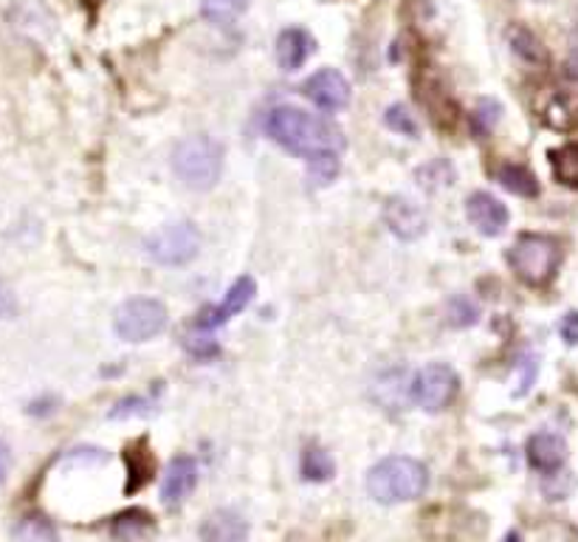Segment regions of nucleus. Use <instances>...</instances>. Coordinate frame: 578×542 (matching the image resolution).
Returning a JSON list of instances; mask_svg holds the SVG:
<instances>
[{
	"label": "nucleus",
	"instance_id": "f257e3e1",
	"mask_svg": "<svg viewBox=\"0 0 578 542\" xmlns=\"http://www.w3.org/2000/svg\"><path fill=\"white\" fill-rule=\"evenodd\" d=\"M268 139L277 141L282 150L293 152V156H313V152L345 150V130L325 116H313L302 108H291L282 105L275 108L266 119Z\"/></svg>",
	"mask_w": 578,
	"mask_h": 542
},
{
	"label": "nucleus",
	"instance_id": "f03ea898",
	"mask_svg": "<svg viewBox=\"0 0 578 542\" xmlns=\"http://www.w3.org/2000/svg\"><path fill=\"white\" fill-rule=\"evenodd\" d=\"M427 489L429 472L415 457H383L367 472V492L383 506H396V503H409V500L423 497Z\"/></svg>",
	"mask_w": 578,
	"mask_h": 542
},
{
	"label": "nucleus",
	"instance_id": "7ed1b4c3",
	"mask_svg": "<svg viewBox=\"0 0 578 542\" xmlns=\"http://www.w3.org/2000/svg\"><path fill=\"white\" fill-rule=\"evenodd\" d=\"M565 260V249L554 235H539V231H528L519 235L517 244L508 252V263H511L514 275L530 288H545L554 283L559 275V266Z\"/></svg>",
	"mask_w": 578,
	"mask_h": 542
},
{
	"label": "nucleus",
	"instance_id": "20e7f679",
	"mask_svg": "<svg viewBox=\"0 0 578 542\" xmlns=\"http://www.w3.org/2000/svg\"><path fill=\"white\" fill-rule=\"evenodd\" d=\"M172 170L183 187L207 193L220 181L223 170V147L212 136H189L172 152Z\"/></svg>",
	"mask_w": 578,
	"mask_h": 542
},
{
	"label": "nucleus",
	"instance_id": "39448f33",
	"mask_svg": "<svg viewBox=\"0 0 578 542\" xmlns=\"http://www.w3.org/2000/svg\"><path fill=\"white\" fill-rule=\"evenodd\" d=\"M113 325H116V334L122 336L124 342L141 345V342H150L159 334H165L167 308L165 303L150 297L128 299L124 305H119Z\"/></svg>",
	"mask_w": 578,
	"mask_h": 542
},
{
	"label": "nucleus",
	"instance_id": "423d86ee",
	"mask_svg": "<svg viewBox=\"0 0 578 542\" xmlns=\"http://www.w3.org/2000/svg\"><path fill=\"white\" fill-rule=\"evenodd\" d=\"M144 249L161 266H187L201 252V235L189 220H176V224H167L159 231H152Z\"/></svg>",
	"mask_w": 578,
	"mask_h": 542
},
{
	"label": "nucleus",
	"instance_id": "0eeeda50",
	"mask_svg": "<svg viewBox=\"0 0 578 542\" xmlns=\"http://www.w3.org/2000/svg\"><path fill=\"white\" fill-rule=\"evenodd\" d=\"M412 402L427 413H444L460 391V378L449 365H427L412 378Z\"/></svg>",
	"mask_w": 578,
	"mask_h": 542
},
{
	"label": "nucleus",
	"instance_id": "6e6552de",
	"mask_svg": "<svg viewBox=\"0 0 578 542\" xmlns=\"http://www.w3.org/2000/svg\"><path fill=\"white\" fill-rule=\"evenodd\" d=\"M255 294H257L255 277H249V275L238 277V280L231 283L229 292H226L223 303L203 308L201 317H198V328L212 331V328H220V325H226L231 317H235V314H240L243 308H249V303L255 299Z\"/></svg>",
	"mask_w": 578,
	"mask_h": 542
},
{
	"label": "nucleus",
	"instance_id": "1a4fd4ad",
	"mask_svg": "<svg viewBox=\"0 0 578 542\" xmlns=\"http://www.w3.org/2000/svg\"><path fill=\"white\" fill-rule=\"evenodd\" d=\"M305 97L311 99L317 108L333 114V110L347 108V102H350V82L336 68H322L305 82Z\"/></svg>",
	"mask_w": 578,
	"mask_h": 542
},
{
	"label": "nucleus",
	"instance_id": "9d476101",
	"mask_svg": "<svg viewBox=\"0 0 578 542\" xmlns=\"http://www.w3.org/2000/svg\"><path fill=\"white\" fill-rule=\"evenodd\" d=\"M466 218L471 220V226L480 231L482 238H497L506 231L511 215H508L506 204L494 198L491 193H471L469 201H466Z\"/></svg>",
	"mask_w": 578,
	"mask_h": 542
},
{
	"label": "nucleus",
	"instance_id": "9b49d317",
	"mask_svg": "<svg viewBox=\"0 0 578 542\" xmlns=\"http://www.w3.org/2000/svg\"><path fill=\"white\" fill-rule=\"evenodd\" d=\"M383 224L390 226V231L401 240H418L427 231V215L412 198L392 196L383 204Z\"/></svg>",
	"mask_w": 578,
	"mask_h": 542
},
{
	"label": "nucleus",
	"instance_id": "f8f14e48",
	"mask_svg": "<svg viewBox=\"0 0 578 542\" xmlns=\"http://www.w3.org/2000/svg\"><path fill=\"white\" fill-rule=\"evenodd\" d=\"M525 455H528L530 470L542 472V475H556L567 461V444L556 433H536L528 438Z\"/></svg>",
	"mask_w": 578,
	"mask_h": 542
},
{
	"label": "nucleus",
	"instance_id": "ddd939ff",
	"mask_svg": "<svg viewBox=\"0 0 578 542\" xmlns=\"http://www.w3.org/2000/svg\"><path fill=\"white\" fill-rule=\"evenodd\" d=\"M196 483L198 463L187 455L172 457L170 466H167L165 472V481H161V500H165V506H181L183 500L192 494Z\"/></svg>",
	"mask_w": 578,
	"mask_h": 542
},
{
	"label": "nucleus",
	"instance_id": "4468645a",
	"mask_svg": "<svg viewBox=\"0 0 578 542\" xmlns=\"http://www.w3.org/2000/svg\"><path fill=\"white\" fill-rule=\"evenodd\" d=\"M313 51H317V40H313L311 31L293 26L277 37V62H280L282 71H299Z\"/></svg>",
	"mask_w": 578,
	"mask_h": 542
},
{
	"label": "nucleus",
	"instance_id": "2eb2a0df",
	"mask_svg": "<svg viewBox=\"0 0 578 542\" xmlns=\"http://www.w3.org/2000/svg\"><path fill=\"white\" fill-rule=\"evenodd\" d=\"M508 43H511L514 55H517L519 60L530 62V66H545V62L550 60L542 40H539L528 26H511V29H508Z\"/></svg>",
	"mask_w": 578,
	"mask_h": 542
},
{
	"label": "nucleus",
	"instance_id": "dca6fc26",
	"mask_svg": "<svg viewBox=\"0 0 578 542\" xmlns=\"http://www.w3.org/2000/svg\"><path fill=\"white\" fill-rule=\"evenodd\" d=\"M201 536L212 542H238L249 536V525L240 518H235V514L218 512L207 518V523L201 525Z\"/></svg>",
	"mask_w": 578,
	"mask_h": 542
},
{
	"label": "nucleus",
	"instance_id": "f3484780",
	"mask_svg": "<svg viewBox=\"0 0 578 542\" xmlns=\"http://www.w3.org/2000/svg\"><path fill=\"white\" fill-rule=\"evenodd\" d=\"M497 181L519 198L539 196V178H536L525 165H502L497 170Z\"/></svg>",
	"mask_w": 578,
	"mask_h": 542
},
{
	"label": "nucleus",
	"instance_id": "a211bd4d",
	"mask_svg": "<svg viewBox=\"0 0 578 542\" xmlns=\"http://www.w3.org/2000/svg\"><path fill=\"white\" fill-rule=\"evenodd\" d=\"M339 173H341L339 152L325 150V152H313V156H308V173H305V176H308V187H313V189L330 187Z\"/></svg>",
	"mask_w": 578,
	"mask_h": 542
},
{
	"label": "nucleus",
	"instance_id": "6ab92c4d",
	"mask_svg": "<svg viewBox=\"0 0 578 542\" xmlns=\"http://www.w3.org/2000/svg\"><path fill=\"white\" fill-rule=\"evenodd\" d=\"M150 531L152 518L147 512H141V509L122 512L113 520V525H110V534H113L116 540H141V536H147Z\"/></svg>",
	"mask_w": 578,
	"mask_h": 542
},
{
	"label": "nucleus",
	"instance_id": "aec40b11",
	"mask_svg": "<svg viewBox=\"0 0 578 542\" xmlns=\"http://www.w3.org/2000/svg\"><path fill=\"white\" fill-rule=\"evenodd\" d=\"M336 475V463L322 446H308L302 452V477L311 483H325Z\"/></svg>",
	"mask_w": 578,
	"mask_h": 542
},
{
	"label": "nucleus",
	"instance_id": "412c9836",
	"mask_svg": "<svg viewBox=\"0 0 578 542\" xmlns=\"http://www.w3.org/2000/svg\"><path fill=\"white\" fill-rule=\"evenodd\" d=\"M141 446H144V441L136 446H128V452H124V461H128V470H130L128 486H124V492L128 494L139 492V489L144 486L152 475V457H150V452H144Z\"/></svg>",
	"mask_w": 578,
	"mask_h": 542
},
{
	"label": "nucleus",
	"instance_id": "4be33fe9",
	"mask_svg": "<svg viewBox=\"0 0 578 542\" xmlns=\"http://www.w3.org/2000/svg\"><path fill=\"white\" fill-rule=\"evenodd\" d=\"M249 9V0H201V14L212 26H231Z\"/></svg>",
	"mask_w": 578,
	"mask_h": 542
},
{
	"label": "nucleus",
	"instance_id": "5701e85b",
	"mask_svg": "<svg viewBox=\"0 0 578 542\" xmlns=\"http://www.w3.org/2000/svg\"><path fill=\"white\" fill-rule=\"evenodd\" d=\"M550 167H554L556 181L578 189V145H565L559 150H550Z\"/></svg>",
	"mask_w": 578,
	"mask_h": 542
},
{
	"label": "nucleus",
	"instance_id": "b1692460",
	"mask_svg": "<svg viewBox=\"0 0 578 542\" xmlns=\"http://www.w3.org/2000/svg\"><path fill=\"white\" fill-rule=\"evenodd\" d=\"M545 122L556 130H570L578 122V99L567 97V93L554 97V102L545 110Z\"/></svg>",
	"mask_w": 578,
	"mask_h": 542
},
{
	"label": "nucleus",
	"instance_id": "393cba45",
	"mask_svg": "<svg viewBox=\"0 0 578 542\" xmlns=\"http://www.w3.org/2000/svg\"><path fill=\"white\" fill-rule=\"evenodd\" d=\"M499 116H502V105H499L497 99H482L475 108V114H471V128H475V134L482 139V136L491 134L494 125L499 122Z\"/></svg>",
	"mask_w": 578,
	"mask_h": 542
},
{
	"label": "nucleus",
	"instance_id": "a878e982",
	"mask_svg": "<svg viewBox=\"0 0 578 542\" xmlns=\"http://www.w3.org/2000/svg\"><path fill=\"white\" fill-rule=\"evenodd\" d=\"M418 181H420V187H427V189L449 187V184L455 181V167H451L449 161H432V165L420 167Z\"/></svg>",
	"mask_w": 578,
	"mask_h": 542
},
{
	"label": "nucleus",
	"instance_id": "bb28decb",
	"mask_svg": "<svg viewBox=\"0 0 578 542\" xmlns=\"http://www.w3.org/2000/svg\"><path fill=\"white\" fill-rule=\"evenodd\" d=\"M480 319V305L471 297H455L449 303V325L455 328H469Z\"/></svg>",
	"mask_w": 578,
	"mask_h": 542
},
{
	"label": "nucleus",
	"instance_id": "cd10ccee",
	"mask_svg": "<svg viewBox=\"0 0 578 542\" xmlns=\"http://www.w3.org/2000/svg\"><path fill=\"white\" fill-rule=\"evenodd\" d=\"M383 122H387V128L401 136H412V139L418 136V122H415V116L409 114L407 105H390L387 114H383Z\"/></svg>",
	"mask_w": 578,
	"mask_h": 542
},
{
	"label": "nucleus",
	"instance_id": "c85d7f7f",
	"mask_svg": "<svg viewBox=\"0 0 578 542\" xmlns=\"http://www.w3.org/2000/svg\"><path fill=\"white\" fill-rule=\"evenodd\" d=\"M14 536H20V540H57V531L46 518H26L14 529Z\"/></svg>",
	"mask_w": 578,
	"mask_h": 542
},
{
	"label": "nucleus",
	"instance_id": "c756f323",
	"mask_svg": "<svg viewBox=\"0 0 578 542\" xmlns=\"http://www.w3.org/2000/svg\"><path fill=\"white\" fill-rule=\"evenodd\" d=\"M183 347H187L189 354L196 356V359H212V356L220 354L218 342L209 339L203 334H187L183 336Z\"/></svg>",
	"mask_w": 578,
	"mask_h": 542
},
{
	"label": "nucleus",
	"instance_id": "7c9ffc66",
	"mask_svg": "<svg viewBox=\"0 0 578 542\" xmlns=\"http://www.w3.org/2000/svg\"><path fill=\"white\" fill-rule=\"evenodd\" d=\"M150 413V402L144 398H124L110 410V418H130V415H147Z\"/></svg>",
	"mask_w": 578,
	"mask_h": 542
},
{
	"label": "nucleus",
	"instance_id": "2f4dec72",
	"mask_svg": "<svg viewBox=\"0 0 578 542\" xmlns=\"http://www.w3.org/2000/svg\"><path fill=\"white\" fill-rule=\"evenodd\" d=\"M559 334L565 339V345L576 347L578 345V312H567L559 323Z\"/></svg>",
	"mask_w": 578,
	"mask_h": 542
},
{
	"label": "nucleus",
	"instance_id": "473e14b6",
	"mask_svg": "<svg viewBox=\"0 0 578 542\" xmlns=\"http://www.w3.org/2000/svg\"><path fill=\"white\" fill-rule=\"evenodd\" d=\"M565 73H567V80H572L578 86V43L572 46V51H570V55H567Z\"/></svg>",
	"mask_w": 578,
	"mask_h": 542
},
{
	"label": "nucleus",
	"instance_id": "72a5a7b5",
	"mask_svg": "<svg viewBox=\"0 0 578 542\" xmlns=\"http://www.w3.org/2000/svg\"><path fill=\"white\" fill-rule=\"evenodd\" d=\"M12 312H14L12 297H9V294H3V286H0V314L7 317V314H12Z\"/></svg>",
	"mask_w": 578,
	"mask_h": 542
},
{
	"label": "nucleus",
	"instance_id": "f704fd0d",
	"mask_svg": "<svg viewBox=\"0 0 578 542\" xmlns=\"http://www.w3.org/2000/svg\"><path fill=\"white\" fill-rule=\"evenodd\" d=\"M7 470H9V450L3 444H0V481H3Z\"/></svg>",
	"mask_w": 578,
	"mask_h": 542
}]
</instances>
